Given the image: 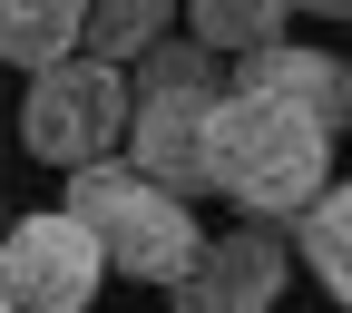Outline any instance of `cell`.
<instances>
[{"label": "cell", "mask_w": 352, "mask_h": 313, "mask_svg": "<svg viewBox=\"0 0 352 313\" xmlns=\"http://www.w3.org/2000/svg\"><path fill=\"white\" fill-rule=\"evenodd\" d=\"M206 186L226 206H245L254 226H284L333 186V138L274 98H235L226 88L206 108Z\"/></svg>", "instance_id": "cell-1"}, {"label": "cell", "mask_w": 352, "mask_h": 313, "mask_svg": "<svg viewBox=\"0 0 352 313\" xmlns=\"http://www.w3.org/2000/svg\"><path fill=\"white\" fill-rule=\"evenodd\" d=\"M59 215L98 245V264L127 274V284H176V274H186V255H196V215L176 206V196H157L147 176H127V157L78 166Z\"/></svg>", "instance_id": "cell-2"}, {"label": "cell", "mask_w": 352, "mask_h": 313, "mask_svg": "<svg viewBox=\"0 0 352 313\" xmlns=\"http://www.w3.org/2000/svg\"><path fill=\"white\" fill-rule=\"evenodd\" d=\"M127 138V78L98 69V59H59V69H39L30 78V98H20V147L30 157H50V166H98L118 157Z\"/></svg>", "instance_id": "cell-3"}, {"label": "cell", "mask_w": 352, "mask_h": 313, "mask_svg": "<svg viewBox=\"0 0 352 313\" xmlns=\"http://www.w3.org/2000/svg\"><path fill=\"white\" fill-rule=\"evenodd\" d=\"M108 284L98 245H88L69 215H10L0 226V303L10 313H88V294Z\"/></svg>", "instance_id": "cell-4"}, {"label": "cell", "mask_w": 352, "mask_h": 313, "mask_svg": "<svg viewBox=\"0 0 352 313\" xmlns=\"http://www.w3.org/2000/svg\"><path fill=\"white\" fill-rule=\"evenodd\" d=\"M284 274H294L284 235L274 226H235V235H196V255H186V274L166 284V303L176 313H274Z\"/></svg>", "instance_id": "cell-5"}, {"label": "cell", "mask_w": 352, "mask_h": 313, "mask_svg": "<svg viewBox=\"0 0 352 313\" xmlns=\"http://www.w3.org/2000/svg\"><path fill=\"white\" fill-rule=\"evenodd\" d=\"M206 108L215 98H138L127 88V176H147L157 196H206Z\"/></svg>", "instance_id": "cell-6"}, {"label": "cell", "mask_w": 352, "mask_h": 313, "mask_svg": "<svg viewBox=\"0 0 352 313\" xmlns=\"http://www.w3.org/2000/svg\"><path fill=\"white\" fill-rule=\"evenodd\" d=\"M235 98H274L294 118H314L323 138H342V118H352V69L333 50H294V39H274V50H254L235 59Z\"/></svg>", "instance_id": "cell-7"}, {"label": "cell", "mask_w": 352, "mask_h": 313, "mask_svg": "<svg viewBox=\"0 0 352 313\" xmlns=\"http://www.w3.org/2000/svg\"><path fill=\"white\" fill-rule=\"evenodd\" d=\"M0 59L30 78L78 59V0H0Z\"/></svg>", "instance_id": "cell-8"}, {"label": "cell", "mask_w": 352, "mask_h": 313, "mask_svg": "<svg viewBox=\"0 0 352 313\" xmlns=\"http://www.w3.org/2000/svg\"><path fill=\"white\" fill-rule=\"evenodd\" d=\"M166 0H98V10H78V59H98L127 78V59H147L157 39H166Z\"/></svg>", "instance_id": "cell-9"}, {"label": "cell", "mask_w": 352, "mask_h": 313, "mask_svg": "<svg viewBox=\"0 0 352 313\" xmlns=\"http://www.w3.org/2000/svg\"><path fill=\"white\" fill-rule=\"evenodd\" d=\"M284 0H196V10H186V39H196V50L206 59H254V50H274V39H284Z\"/></svg>", "instance_id": "cell-10"}, {"label": "cell", "mask_w": 352, "mask_h": 313, "mask_svg": "<svg viewBox=\"0 0 352 313\" xmlns=\"http://www.w3.org/2000/svg\"><path fill=\"white\" fill-rule=\"evenodd\" d=\"M127 88H138V98H226V59H206L196 39H157Z\"/></svg>", "instance_id": "cell-11"}, {"label": "cell", "mask_w": 352, "mask_h": 313, "mask_svg": "<svg viewBox=\"0 0 352 313\" xmlns=\"http://www.w3.org/2000/svg\"><path fill=\"white\" fill-rule=\"evenodd\" d=\"M294 226H303V235H294L284 255L314 264V284H323V294H352V255H342V186H323L314 206L294 215Z\"/></svg>", "instance_id": "cell-12"}, {"label": "cell", "mask_w": 352, "mask_h": 313, "mask_svg": "<svg viewBox=\"0 0 352 313\" xmlns=\"http://www.w3.org/2000/svg\"><path fill=\"white\" fill-rule=\"evenodd\" d=\"M0 226H10V215H0Z\"/></svg>", "instance_id": "cell-13"}, {"label": "cell", "mask_w": 352, "mask_h": 313, "mask_svg": "<svg viewBox=\"0 0 352 313\" xmlns=\"http://www.w3.org/2000/svg\"><path fill=\"white\" fill-rule=\"evenodd\" d=\"M0 313H10V303H0Z\"/></svg>", "instance_id": "cell-14"}]
</instances>
